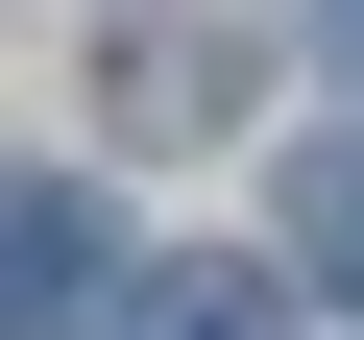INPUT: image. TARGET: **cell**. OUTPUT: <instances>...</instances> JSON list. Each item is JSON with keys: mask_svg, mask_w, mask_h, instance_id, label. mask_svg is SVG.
<instances>
[{"mask_svg": "<svg viewBox=\"0 0 364 340\" xmlns=\"http://www.w3.org/2000/svg\"><path fill=\"white\" fill-rule=\"evenodd\" d=\"M97 292H122V219L73 170H0V340H97Z\"/></svg>", "mask_w": 364, "mask_h": 340, "instance_id": "6da1fadb", "label": "cell"}, {"mask_svg": "<svg viewBox=\"0 0 364 340\" xmlns=\"http://www.w3.org/2000/svg\"><path fill=\"white\" fill-rule=\"evenodd\" d=\"M122 122H146V146H195V122H243V49L195 25V0H122Z\"/></svg>", "mask_w": 364, "mask_h": 340, "instance_id": "7a4b0ae2", "label": "cell"}, {"mask_svg": "<svg viewBox=\"0 0 364 340\" xmlns=\"http://www.w3.org/2000/svg\"><path fill=\"white\" fill-rule=\"evenodd\" d=\"M97 340H291V316H267V267H146V292H97Z\"/></svg>", "mask_w": 364, "mask_h": 340, "instance_id": "3957f363", "label": "cell"}, {"mask_svg": "<svg viewBox=\"0 0 364 340\" xmlns=\"http://www.w3.org/2000/svg\"><path fill=\"white\" fill-rule=\"evenodd\" d=\"M291 267L364 316V146H316V170H291Z\"/></svg>", "mask_w": 364, "mask_h": 340, "instance_id": "277c9868", "label": "cell"}, {"mask_svg": "<svg viewBox=\"0 0 364 340\" xmlns=\"http://www.w3.org/2000/svg\"><path fill=\"white\" fill-rule=\"evenodd\" d=\"M340 49H364V0H340Z\"/></svg>", "mask_w": 364, "mask_h": 340, "instance_id": "5b68a950", "label": "cell"}]
</instances>
